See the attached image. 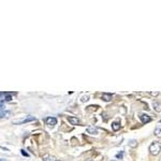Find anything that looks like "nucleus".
<instances>
[{
  "label": "nucleus",
  "mask_w": 161,
  "mask_h": 161,
  "mask_svg": "<svg viewBox=\"0 0 161 161\" xmlns=\"http://www.w3.org/2000/svg\"><path fill=\"white\" fill-rule=\"evenodd\" d=\"M112 129L114 131H117V130H119L120 129V122L119 121H114L112 123Z\"/></svg>",
  "instance_id": "11"
},
{
  "label": "nucleus",
  "mask_w": 161,
  "mask_h": 161,
  "mask_svg": "<svg viewBox=\"0 0 161 161\" xmlns=\"http://www.w3.org/2000/svg\"><path fill=\"white\" fill-rule=\"evenodd\" d=\"M136 145V142L134 141V140H132V141H130V146H132V147H134V146Z\"/></svg>",
  "instance_id": "17"
},
{
  "label": "nucleus",
  "mask_w": 161,
  "mask_h": 161,
  "mask_svg": "<svg viewBox=\"0 0 161 161\" xmlns=\"http://www.w3.org/2000/svg\"><path fill=\"white\" fill-rule=\"evenodd\" d=\"M116 158L117 159H122L123 158V151H120V152H118L116 155Z\"/></svg>",
  "instance_id": "14"
},
{
  "label": "nucleus",
  "mask_w": 161,
  "mask_h": 161,
  "mask_svg": "<svg viewBox=\"0 0 161 161\" xmlns=\"http://www.w3.org/2000/svg\"><path fill=\"white\" fill-rule=\"evenodd\" d=\"M3 96H4V101H6V102L12 100V93L11 92H3Z\"/></svg>",
  "instance_id": "13"
},
{
  "label": "nucleus",
  "mask_w": 161,
  "mask_h": 161,
  "mask_svg": "<svg viewBox=\"0 0 161 161\" xmlns=\"http://www.w3.org/2000/svg\"><path fill=\"white\" fill-rule=\"evenodd\" d=\"M86 131H87V133H89V134H97L98 133V129L92 127V126L88 127V128L86 129Z\"/></svg>",
  "instance_id": "8"
},
{
  "label": "nucleus",
  "mask_w": 161,
  "mask_h": 161,
  "mask_svg": "<svg viewBox=\"0 0 161 161\" xmlns=\"http://www.w3.org/2000/svg\"><path fill=\"white\" fill-rule=\"evenodd\" d=\"M11 115V112L10 111H4V109H2V111H0V119L1 118H4V117Z\"/></svg>",
  "instance_id": "12"
},
{
  "label": "nucleus",
  "mask_w": 161,
  "mask_h": 161,
  "mask_svg": "<svg viewBox=\"0 0 161 161\" xmlns=\"http://www.w3.org/2000/svg\"><path fill=\"white\" fill-rule=\"evenodd\" d=\"M155 135L158 137H161V120L158 122L157 127L155 128Z\"/></svg>",
  "instance_id": "6"
},
{
  "label": "nucleus",
  "mask_w": 161,
  "mask_h": 161,
  "mask_svg": "<svg viewBox=\"0 0 161 161\" xmlns=\"http://www.w3.org/2000/svg\"><path fill=\"white\" fill-rule=\"evenodd\" d=\"M152 106H153V109H155L156 112H161V104L159 103V102H156V101H153V103H152Z\"/></svg>",
  "instance_id": "10"
},
{
  "label": "nucleus",
  "mask_w": 161,
  "mask_h": 161,
  "mask_svg": "<svg viewBox=\"0 0 161 161\" xmlns=\"http://www.w3.org/2000/svg\"><path fill=\"white\" fill-rule=\"evenodd\" d=\"M42 159H43V161H57L56 158H55L54 156H50V155H48V153H45V155H43Z\"/></svg>",
  "instance_id": "7"
},
{
  "label": "nucleus",
  "mask_w": 161,
  "mask_h": 161,
  "mask_svg": "<svg viewBox=\"0 0 161 161\" xmlns=\"http://www.w3.org/2000/svg\"><path fill=\"white\" fill-rule=\"evenodd\" d=\"M88 100H89V96H83L82 99H80V101H82V102H86Z\"/></svg>",
  "instance_id": "15"
},
{
  "label": "nucleus",
  "mask_w": 161,
  "mask_h": 161,
  "mask_svg": "<svg viewBox=\"0 0 161 161\" xmlns=\"http://www.w3.org/2000/svg\"><path fill=\"white\" fill-rule=\"evenodd\" d=\"M160 150H161V144L158 143V142L152 143V144L149 146V151H150V153H152V155H155V156L158 155V153L160 152Z\"/></svg>",
  "instance_id": "1"
},
{
  "label": "nucleus",
  "mask_w": 161,
  "mask_h": 161,
  "mask_svg": "<svg viewBox=\"0 0 161 161\" xmlns=\"http://www.w3.org/2000/svg\"><path fill=\"white\" fill-rule=\"evenodd\" d=\"M112 161H116V160H112Z\"/></svg>",
  "instance_id": "21"
},
{
  "label": "nucleus",
  "mask_w": 161,
  "mask_h": 161,
  "mask_svg": "<svg viewBox=\"0 0 161 161\" xmlns=\"http://www.w3.org/2000/svg\"><path fill=\"white\" fill-rule=\"evenodd\" d=\"M35 117L34 116H27L23 119H17V120H13V125H21V123H27L30 121H34Z\"/></svg>",
  "instance_id": "2"
},
{
  "label": "nucleus",
  "mask_w": 161,
  "mask_h": 161,
  "mask_svg": "<svg viewBox=\"0 0 161 161\" xmlns=\"http://www.w3.org/2000/svg\"><path fill=\"white\" fill-rule=\"evenodd\" d=\"M140 118L142 120L143 123H148L151 121V118H150V116H148L147 114H141L140 115Z\"/></svg>",
  "instance_id": "4"
},
{
  "label": "nucleus",
  "mask_w": 161,
  "mask_h": 161,
  "mask_svg": "<svg viewBox=\"0 0 161 161\" xmlns=\"http://www.w3.org/2000/svg\"><path fill=\"white\" fill-rule=\"evenodd\" d=\"M150 94H152V96H158V94H159V92H158V91H156V92L151 91V92H150Z\"/></svg>",
  "instance_id": "18"
},
{
  "label": "nucleus",
  "mask_w": 161,
  "mask_h": 161,
  "mask_svg": "<svg viewBox=\"0 0 161 161\" xmlns=\"http://www.w3.org/2000/svg\"><path fill=\"white\" fill-rule=\"evenodd\" d=\"M57 161H60V160H57Z\"/></svg>",
  "instance_id": "22"
},
{
  "label": "nucleus",
  "mask_w": 161,
  "mask_h": 161,
  "mask_svg": "<svg viewBox=\"0 0 161 161\" xmlns=\"http://www.w3.org/2000/svg\"><path fill=\"white\" fill-rule=\"evenodd\" d=\"M0 161H6L5 159H0Z\"/></svg>",
  "instance_id": "19"
},
{
  "label": "nucleus",
  "mask_w": 161,
  "mask_h": 161,
  "mask_svg": "<svg viewBox=\"0 0 161 161\" xmlns=\"http://www.w3.org/2000/svg\"><path fill=\"white\" fill-rule=\"evenodd\" d=\"M68 120H69V122L71 123V125H73V126L79 125L78 118H76V117H74V116H69V117H68Z\"/></svg>",
  "instance_id": "5"
},
{
  "label": "nucleus",
  "mask_w": 161,
  "mask_h": 161,
  "mask_svg": "<svg viewBox=\"0 0 161 161\" xmlns=\"http://www.w3.org/2000/svg\"><path fill=\"white\" fill-rule=\"evenodd\" d=\"M112 98H113V96L111 93H103L102 94V100L105 101V102H109L112 100Z\"/></svg>",
  "instance_id": "9"
},
{
  "label": "nucleus",
  "mask_w": 161,
  "mask_h": 161,
  "mask_svg": "<svg viewBox=\"0 0 161 161\" xmlns=\"http://www.w3.org/2000/svg\"><path fill=\"white\" fill-rule=\"evenodd\" d=\"M20 152H21V155L25 156V157H29V153L27 151H25V149H20Z\"/></svg>",
  "instance_id": "16"
},
{
  "label": "nucleus",
  "mask_w": 161,
  "mask_h": 161,
  "mask_svg": "<svg viewBox=\"0 0 161 161\" xmlns=\"http://www.w3.org/2000/svg\"><path fill=\"white\" fill-rule=\"evenodd\" d=\"M45 122H46L47 126L54 127L55 125H57V119L55 118V117H47V118L45 119Z\"/></svg>",
  "instance_id": "3"
},
{
  "label": "nucleus",
  "mask_w": 161,
  "mask_h": 161,
  "mask_svg": "<svg viewBox=\"0 0 161 161\" xmlns=\"http://www.w3.org/2000/svg\"><path fill=\"white\" fill-rule=\"evenodd\" d=\"M86 161H93V160H91V159H88V160H86Z\"/></svg>",
  "instance_id": "20"
}]
</instances>
